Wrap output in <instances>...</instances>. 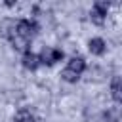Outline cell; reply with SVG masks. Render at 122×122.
<instances>
[{
    "label": "cell",
    "instance_id": "52a82bcc",
    "mask_svg": "<svg viewBox=\"0 0 122 122\" xmlns=\"http://www.w3.org/2000/svg\"><path fill=\"white\" fill-rule=\"evenodd\" d=\"M88 48H90V51L92 53H95V55H101L103 51H105V40L103 38H92L90 42H88Z\"/></svg>",
    "mask_w": 122,
    "mask_h": 122
},
{
    "label": "cell",
    "instance_id": "8992f818",
    "mask_svg": "<svg viewBox=\"0 0 122 122\" xmlns=\"http://www.w3.org/2000/svg\"><path fill=\"white\" fill-rule=\"evenodd\" d=\"M111 93H112V99L116 103H122V80H120V76L112 78V82H111Z\"/></svg>",
    "mask_w": 122,
    "mask_h": 122
},
{
    "label": "cell",
    "instance_id": "3957f363",
    "mask_svg": "<svg viewBox=\"0 0 122 122\" xmlns=\"http://www.w3.org/2000/svg\"><path fill=\"white\" fill-rule=\"evenodd\" d=\"M107 10H109V2H105V0H97V2L93 4L92 11H90V17H92V21H93L95 25H101V23L105 21Z\"/></svg>",
    "mask_w": 122,
    "mask_h": 122
},
{
    "label": "cell",
    "instance_id": "7a4b0ae2",
    "mask_svg": "<svg viewBox=\"0 0 122 122\" xmlns=\"http://www.w3.org/2000/svg\"><path fill=\"white\" fill-rule=\"evenodd\" d=\"M84 69H86V61H84L82 57H72V59L69 61L67 69L61 72V76H63L65 82H76V80L80 78V74H82Z\"/></svg>",
    "mask_w": 122,
    "mask_h": 122
},
{
    "label": "cell",
    "instance_id": "6da1fadb",
    "mask_svg": "<svg viewBox=\"0 0 122 122\" xmlns=\"http://www.w3.org/2000/svg\"><path fill=\"white\" fill-rule=\"evenodd\" d=\"M8 30H4V34L10 38V42L13 44L15 50H27L30 38L36 32V23L29 21V19H19L17 23H8Z\"/></svg>",
    "mask_w": 122,
    "mask_h": 122
},
{
    "label": "cell",
    "instance_id": "9c48e42d",
    "mask_svg": "<svg viewBox=\"0 0 122 122\" xmlns=\"http://www.w3.org/2000/svg\"><path fill=\"white\" fill-rule=\"evenodd\" d=\"M107 122H118V112H114V111L107 112Z\"/></svg>",
    "mask_w": 122,
    "mask_h": 122
},
{
    "label": "cell",
    "instance_id": "ba28073f",
    "mask_svg": "<svg viewBox=\"0 0 122 122\" xmlns=\"http://www.w3.org/2000/svg\"><path fill=\"white\" fill-rule=\"evenodd\" d=\"M15 122H34V114L29 111V109H21L15 112Z\"/></svg>",
    "mask_w": 122,
    "mask_h": 122
},
{
    "label": "cell",
    "instance_id": "277c9868",
    "mask_svg": "<svg viewBox=\"0 0 122 122\" xmlns=\"http://www.w3.org/2000/svg\"><path fill=\"white\" fill-rule=\"evenodd\" d=\"M38 59H40V63H44V65H53V63H57V61L63 59V51H61V50H55V48H44V50L40 51Z\"/></svg>",
    "mask_w": 122,
    "mask_h": 122
},
{
    "label": "cell",
    "instance_id": "5b68a950",
    "mask_svg": "<svg viewBox=\"0 0 122 122\" xmlns=\"http://www.w3.org/2000/svg\"><path fill=\"white\" fill-rule=\"evenodd\" d=\"M38 65H40L38 55H34L32 51H25V55H23V67L29 69V71H36Z\"/></svg>",
    "mask_w": 122,
    "mask_h": 122
}]
</instances>
